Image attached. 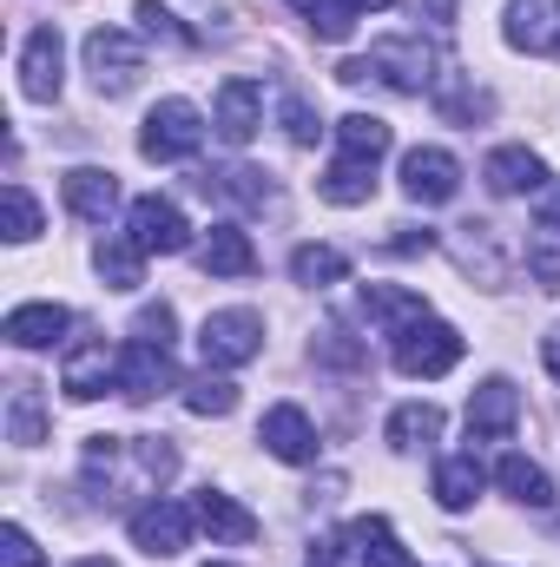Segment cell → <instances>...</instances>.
Here are the masks:
<instances>
[{"label": "cell", "instance_id": "cell-1", "mask_svg": "<svg viewBox=\"0 0 560 567\" xmlns=\"http://www.w3.org/2000/svg\"><path fill=\"white\" fill-rule=\"evenodd\" d=\"M172 468H178V455L165 435H86V455H80V475L100 502L152 495L172 482Z\"/></svg>", "mask_w": 560, "mask_h": 567}, {"label": "cell", "instance_id": "cell-2", "mask_svg": "<svg viewBox=\"0 0 560 567\" xmlns=\"http://www.w3.org/2000/svg\"><path fill=\"white\" fill-rule=\"evenodd\" d=\"M336 80H350V86L383 80V86H396V93H428V86H435V60H428L422 40H376L370 60H343Z\"/></svg>", "mask_w": 560, "mask_h": 567}, {"label": "cell", "instance_id": "cell-3", "mask_svg": "<svg viewBox=\"0 0 560 567\" xmlns=\"http://www.w3.org/2000/svg\"><path fill=\"white\" fill-rule=\"evenodd\" d=\"M198 357L205 370H238L251 357H265V317L251 303H231V310H211L198 323Z\"/></svg>", "mask_w": 560, "mask_h": 567}, {"label": "cell", "instance_id": "cell-4", "mask_svg": "<svg viewBox=\"0 0 560 567\" xmlns=\"http://www.w3.org/2000/svg\"><path fill=\"white\" fill-rule=\"evenodd\" d=\"M198 145H205V113H198L191 100H158V106L145 113L139 152L152 165H178V158H191Z\"/></svg>", "mask_w": 560, "mask_h": 567}, {"label": "cell", "instance_id": "cell-5", "mask_svg": "<svg viewBox=\"0 0 560 567\" xmlns=\"http://www.w3.org/2000/svg\"><path fill=\"white\" fill-rule=\"evenodd\" d=\"M455 363H462V330L442 323V317H422V323H409V330L396 337V370H403L409 383L448 377Z\"/></svg>", "mask_w": 560, "mask_h": 567}, {"label": "cell", "instance_id": "cell-6", "mask_svg": "<svg viewBox=\"0 0 560 567\" xmlns=\"http://www.w3.org/2000/svg\"><path fill=\"white\" fill-rule=\"evenodd\" d=\"M86 73H93V86H100L106 100H120V93L139 86L145 47L126 33V27H93V33H86Z\"/></svg>", "mask_w": 560, "mask_h": 567}, {"label": "cell", "instance_id": "cell-7", "mask_svg": "<svg viewBox=\"0 0 560 567\" xmlns=\"http://www.w3.org/2000/svg\"><path fill=\"white\" fill-rule=\"evenodd\" d=\"M191 528H198V515H191L185 502L152 495L145 508H133V548H139V555H152V561L185 555V548H191Z\"/></svg>", "mask_w": 560, "mask_h": 567}, {"label": "cell", "instance_id": "cell-8", "mask_svg": "<svg viewBox=\"0 0 560 567\" xmlns=\"http://www.w3.org/2000/svg\"><path fill=\"white\" fill-rule=\"evenodd\" d=\"M126 238L139 245L145 258H152V251H158V258H178V251L191 245V225H185V212H178L172 198L145 192V198H133V212H126Z\"/></svg>", "mask_w": 560, "mask_h": 567}, {"label": "cell", "instance_id": "cell-9", "mask_svg": "<svg viewBox=\"0 0 560 567\" xmlns=\"http://www.w3.org/2000/svg\"><path fill=\"white\" fill-rule=\"evenodd\" d=\"M60 86H66V40H60V27H33L20 47V93L46 106V100H60Z\"/></svg>", "mask_w": 560, "mask_h": 567}, {"label": "cell", "instance_id": "cell-10", "mask_svg": "<svg viewBox=\"0 0 560 567\" xmlns=\"http://www.w3.org/2000/svg\"><path fill=\"white\" fill-rule=\"evenodd\" d=\"M403 192H409V205H448V198L462 192V165H455V152H442V145H416V152H403Z\"/></svg>", "mask_w": 560, "mask_h": 567}, {"label": "cell", "instance_id": "cell-11", "mask_svg": "<svg viewBox=\"0 0 560 567\" xmlns=\"http://www.w3.org/2000/svg\"><path fill=\"white\" fill-rule=\"evenodd\" d=\"M60 390L73 403H100L106 390H120V350L113 343H73L66 370H60Z\"/></svg>", "mask_w": 560, "mask_h": 567}, {"label": "cell", "instance_id": "cell-12", "mask_svg": "<svg viewBox=\"0 0 560 567\" xmlns=\"http://www.w3.org/2000/svg\"><path fill=\"white\" fill-rule=\"evenodd\" d=\"M501 40L515 53H554L560 60V0H508Z\"/></svg>", "mask_w": 560, "mask_h": 567}, {"label": "cell", "instance_id": "cell-13", "mask_svg": "<svg viewBox=\"0 0 560 567\" xmlns=\"http://www.w3.org/2000/svg\"><path fill=\"white\" fill-rule=\"evenodd\" d=\"M158 390H178V377H172V350L133 337V343L120 350V396H126V403H152Z\"/></svg>", "mask_w": 560, "mask_h": 567}, {"label": "cell", "instance_id": "cell-14", "mask_svg": "<svg viewBox=\"0 0 560 567\" xmlns=\"http://www.w3.org/2000/svg\"><path fill=\"white\" fill-rule=\"evenodd\" d=\"M211 126L225 145H251L265 126V86L258 80H225L218 86V106H211Z\"/></svg>", "mask_w": 560, "mask_h": 567}, {"label": "cell", "instance_id": "cell-15", "mask_svg": "<svg viewBox=\"0 0 560 567\" xmlns=\"http://www.w3.org/2000/svg\"><path fill=\"white\" fill-rule=\"evenodd\" d=\"M481 178H488V192L495 198H521V192H548L554 178H548V165L528 152V145H495L488 152V165H481Z\"/></svg>", "mask_w": 560, "mask_h": 567}, {"label": "cell", "instance_id": "cell-16", "mask_svg": "<svg viewBox=\"0 0 560 567\" xmlns=\"http://www.w3.org/2000/svg\"><path fill=\"white\" fill-rule=\"evenodd\" d=\"M60 192H66V212H73L80 225H106L113 205H120V178H113L106 165H73V172L60 178Z\"/></svg>", "mask_w": 560, "mask_h": 567}, {"label": "cell", "instance_id": "cell-17", "mask_svg": "<svg viewBox=\"0 0 560 567\" xmlns=\"http://www.w3.org/2000/svg\"><path fill=\"white\" fill-rule=\"evenodd\" d=\"M515 423H521V390H515L508 377H488V383L468 396V435L501 442V435H515Z\"/></svg>", "mask_w": 560, "mask_h": 567}, {"label": "cell", "instance_id": "cell-18", "mask_svg": "<svg viewBox=\"0 0 560 567\" xmlns=\"http://www.w3.org/2000/svg\"><path fill=\"white\" fill-rule=\"evenodd\" d=\"M258 442H265L278 462H290V468L317 462V429H310V416H303L297 403H278V410H265V423H258Z\"/></svg>", "mask_w": 560, "mask_h": 567}, {"label": "cell", "instance_id": "cell-19", "mask_svg": "<svg viewBox=\"0 0 560 567\" xmlns=\"http://www.w3.org/2000/svg\"><path fill=\"white\" fill-rule=\"evenodd\" d=\"M363 317L396 343L409 323L428 317V297H422V290H403V284H363Z\"/></svg>", "mask_w": 560, "mask_h": 567}, {"label": "cell", "instance_id": "cell-20", "mask_svg": "<svg viewBox=\"0 0 560 567\" xmlns=\"http://www.w3.org/2000/svg\"><path fill=\"white\" fill-rule=\"evenodd\" d=\"M191 515H198V528H205L218 548H245V542H258V515H251L245 502L218 495V488H205V495L191 502Z\"/></svg>", "mask_w": 560, "mask_h": 567}, {"label": "cell", "instance_id": "cell-21", "mask_svg": "<svg viewBox=\"0 0 560 567\" xmlns=\"http://www.w3.org/2000/svg\"><path fill=\"white\" fill-rule=\"evenodd\" d=\"M66 330H73V310L66 303H20V310H7V343L13 350H46Z\"/></svg>", "mask_w": 560, "mask_h": 567}, {"label": "cell", "instance_id": "cell-22", "mask_svg": "<svg viewBox=\"0 0 560 567\" xmlns=\"http://www.w3.org/2000/svg\"><path fill=\"white\" fill-rule=\"evenodd\" d=\"M390 120H376V113H343L336 120V158H363V165H383L390 158Z\"/></svg>", "mask_w": 560, "mask_h": 567}, {"label": "cell", "instance_id": "cell-23", "mask_svg": "<svg viewBox=\"0 0 560 567\" xmlns=\"http://www.w3.org/2000/svg\"><path fill=\"white\" fill-rule=\"evenodd\" d=\"M481 482H488V468L475 462V449H468V455H442V462H435V502H442L448 515H462V508H475V495H481Z\"/></svg>", "mask_w": 560, "mask_h": 567}, {"label": "cell", "instance_id": "cell-24", "mask_svg": "<svg viewBox=\"0 0 560 567\" xmlns=\"http://www.w3.org/2000/svg\"><path fill=\"white\" fill-rule=\"evenodd\" d=\"M198 265H205L211 278H251V271H258V251H251V238H245L238 225H211Z\"/></svg>", "mask_w": 560, "mask_h": 567}, {"label": "cell", "instance_id": "cell-25", "mask_svg": "<svg viewBox=\"0 0 560 567\" xmlns=\"http://www.w3.org/2000/svg\"><path fill=\"white\" fill-rule=\"evenodd\" d=\"M495 482H501L521 508H554V482H548V468H541V462H528V455H515V449L495 462Z\"/></svg>", "mask_w": 560, "mask_h": 567}, {"label": "cell", "instance_id": "cell-26", "mask_svg": "<svg viewBox=\"0 0 560 567\" xmlns=\"http://www.w3.org/2000/svg\"><path fill=\"white\" fill-rule=\"evenodd\" d=\"M205 185V198H225V205H271V178L265 172H251V165H225V172H205L198 178Z\"/></svg>", "mask_w": 560, "mask_h": 567}, {"label": "cell", "instance_id": "cell-27", "mask_svg": "<svg viewBox=\"0 0 560 567\" xmlns=\"http://www.w3.org/2000/svg\"><path fill=\"white\" fill-rule=\"evenodd\" d=\"M350 542H356L363 567H416V561H409V548L396 542V528H390L383 515H363V522H350Z\"/></svg>", "mask_w": 560, "mask_h": 567}, {"label": "cell", "instance_id": "cell-28", "mask_svg": "<svg viewBox=\"0 0 560 567\" xmlns=\"http://www.w3.org/2000/svg\"><path fill=\"white\" fill-rule=\"evenodd\" d=\"M317 192H323L330 205H370V192H376V165H363V158H336V165L317 178Z\"/></svg>", "mask_w": 560, "mask_h": 567}, {"label": "cell", "instance_id": "cell-29", "mask_svg": "<svg viewBox=\"0 0 560 567\" xmlns=\"http://www.w3.org/2000/svg\"><path fill=\"white\" fill-rule=\"evenodd\" d=\"M383 435H390V449H403V455H409V449H428V442L442 435V410H435V403H403V410H390V429H383Z\"/></svg>", "mask_w": 560, "mask_h": 567}, {"label": "cell", "instance_id": "cell-30", "mask_svg": "<svg viewBox=\"0 0 560 567\" xmlns=\"http://www.w3.org/2000/svg\"><path fill=\"white\" fill-rule=\"evenodd\" d=\"M93 265H100L106 290H139L145 284V251L133 245V238H106V245L93 251Z\"/></svg>", "mask_w": 560, "mask_h": 567}, {"label": "cell", "instance_id": "cell-31", "mask_svg": "<svg viewBox=\"0 0 560 567\" xmlns=\"http://www.w3.org/2000/svg\"><path fill=\"white\" fill-rule=\"evenodd\" d=\"M290 278L310 284V290H323V284L350 278V258H343L336 245H297V251H290Z\"/></svg>", "mask_w": 560, "mask_h": 567}, {"label": "cell", "instance_id": "cell-32", "mask_svg": "<svg viewBox=\"0 0 560 567\" xmlns=\"http://www.w3.org/2000/svg\"><path fill=\"white\" fill-rule=\"evenodd\" d=\"M185 410H191V416H231V410H238V383H231L225 370H205V377L185 383Z\"/></svg>", "mask_w": 560, "mask_h": 567}, {"label": "cell", "instance_id": "cell-33", "mask_svg": "<svg viewBox=\"0 0 560 567\" xmlns=\"http://www.w3.org/2000/svg\"><path fill=\"white\" fill-rule=\"evenodd\" d=\"M528 271L541 290H560V225H548V218L528 231Z\"/></svg>", "mask_w": 560, "mask_h": 567}, {"label": "cell", "instance_id": "cell-34", "mask_svg": "<svg viewBox=\"0 0 560 567\" xmlns=\"http://www.w3.org/2000/svg\"><path fill=\"white\" fill-rule=\"evenodd\" d=\"M290 7H297V13H303L317 33H323V40H350V27L363 20L350 0H290Z\"/></svg>", "mask_w": 560, "mask_h": 567}, {"label": "cell", "instance_id": "cell-35", "mask_svg": "<svg viewBox=\"0 0 560 567\" xmlns=\"http://www.w3.org/2000/svg\"><path fill=\"white\" fill-rule=\"evenodd\" d=\"M455 258H462L468 271L481 265V278H488V284H501V271H508V265L495 258V225H462V245H455Z\"/></svg>", "mask_w": 560, "mask_h": 567}, {"label": "cell", "instance_id": "cell-36", "mask_svg": "<svg viewBox=\"0 0 560 567\" xmlns=\"http://www.w3.org/2000/svg\"><path fill=\"white\" fill-rule=\"evenodd\" d=\"M7 429H13V442H20V449H33V442L46 435V416H40L33 383H20V390H13V403H7Z\"/></svg>", "mask_w": 560, "mask_h": 567}, {"label": "cell", "instance_id": "cell-37", "mask_svg": "<svg viewBox=\"0 0 560 567\" xmlns=\"http://www.w3.org/2000/svg\"><path fill=\"white\" fill-rule=\"evenodd\" d=\"M0 205H7V238H13V245L40 238V205H33V192H27V185H7V192H0Z\"/></svg>", "mask_w": 560, "mask_h": 567}, {"label": "cell", "instance_id": "cell-38", "mask_svg": "<svg viewBox=\"0 0 560 567\" xmlns=\"http://www.w3.org/2000/svg\"><path fill=\"white\" fill-rule=\"evenodd\" d=\"M435 106H442V120L475 126V120L488 113V93H475V86H435Z\"/></svg>", "mask_w": 560, "mask_h": 567}, {"label": "cell", "instance_id": "cell-39", "mask_svg": "<svg viewBox=\"0 0 560 567\" xmlns=\"http://www.w3.org/2000/svg\"><path fill=\"white\" fill-rule=\"evenodd\" d=\"M172 330H178V310L172 303H139V317H133V337L139 343H165L172 350Z\"/></svg>", "mask_w": 560, "mask_h": 567}, {"label": "cell", "instance_id": "cell-40", "mask_svg": "<svg viewBox=\"0 0 560 567\" xmlns=\"http://www.w3.org/2000/svg\"><path fill=\"white\" fill-rule=\"evenodd\" d=\"M0 567H46V555L33 548V535H27L20 522H7V528H0Z\"/></svg>", "mask_w": 560, "mask_h": 567}, {"label": "cell", "instance_id": "cell-41", "mask_svg": "<svg viewBox=\"0 0 560 567\" xmlns=\"http://www.w3.org/2000/svg\"><path fill=\"white\" fill-rule=\"evenodd\" d=\"M278 113H283V133H290V145H317V133H323V126H317V113H310L297 93H283Z\"/></svg>", "mask_w": 560, "mask_h": 567}, {"label": "cell", "instance_id": "cell-42", "mask_svg": "<svg viewBox=\"0 0 560 567\" xmlns=\"http://www.w3.org/2000/svg\"><path fill=\"white\" fill-rule=\"evenodd\" d=\"M139 20H145V33H165V40L191 47V27H178V13H172V7H158V0H139Z\"/></svg>", "mask_w": 560, "mask_h": 567}, {"label": "cell", "instance_id": "cell-43", "mask_svg": "<svg viewBox=\"0 0 560 567\" xmlns=\"http://www.w3.org/2000/svg\"><path fill=\"white\" fill-rule=\"evenodd\" d=\"M390 251H396V258H416V251H435V231H416V225H396Z\"/></svg>", "mask_w": 560, "mask_h": 567}, {"label": "cell", "instance_id": "cell-44", "mask_svg": "<svg viewBox=\"0 0 560 567\" xmlns=\"http://www.w3.org/2000/svg\"><path fill=\"white\" fill-rule=\"evenodd\" d=\"M422 13H428L435 27H448V20H455V0H422Z\"/></svg>", "mask_w": 560, "mask_h": 567}, {"label": "cell", "instance_id": "cell-45", "mask_svg": "<svg viewBox=\"0 0 560 567\" xmlns=\"http://www.w3.org/2000/svg\"><path fill=\"white\" fill-rule=\"evenodd\" d=\"M541 218H548V225H560V185H548V192H541Z\"/></svg>", "mask_w": 560, "mask_h": 567}, {"label": "cell", "instance_id": "cell-46", "mask_svg": "<svg viewBox=\"0 0 560 567\" xmlns=\"http://www.w3.org/2000/svg\"><path fill=\"white\" fill-rule=\"evenodd\" d=\"M541 363H548V377L560 383V337H548V343H541Z\"/></svg>", "mask_w": 560, "mask_h": 567}, {"label": "cell", "instance_id": "cell-47", "mask_svg": "<svg viewBox=\"0 0 560 567\" xmlns=\"http://www.w3.org/2000/svg\"><path fill=\"white\" fill-rule=\"evenodd\" d=\"M350 7H356V13H383L390 0H350Z\"/></svg>", "mask_w": 560, "mask_h": 567}, {"label": "cell", "instance_id": "cell-48", "mask_svg": "<svg viewBox=\"0 0 560 567\" xmlns=\"http://www.w3.org/2000/svg\"><path fill=\"white\" fill-rule=\"evenodd\" d=\"M73 567H120V561H106V555H86V561H73Z\"/></svg>", "mask_w": 560, "mask_h": 567}, {"label": "cell", "instance_id": "cell-49", "mask_svg": "<svg viewBox=\"0 0 560 567\" xmlns=\"http://www.w3.org/2000/svg\"><path fill=\"white\" fill-rule=\"evenodd\" d=\"M310 567H336V561H330V555H317V561H310Z\"/></svg>", "mask_w": 560, "mask_h": 567}, {"label": "cell", "instance_id": "cell-50", "mask_svg": "<svg viewBox=\"0 0 560 567\" xmlns=\"http://www.w3.org/2000/svg\"><path fill=\"white\" fill-rule=\"evenodd\" d=\"M211 567H231V561H211Z\"/></svg>", "mask_w": 560, "mask_h": 567}]
</instances>
